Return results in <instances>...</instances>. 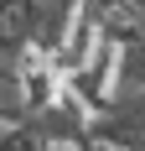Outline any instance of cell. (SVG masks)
Masks as SVG:
<instances>
[{"label":"cell","instance_id":"cell-2","mask_svg":"<svg viewBox=\"0 0 145 151\" xmlns=\"http://www.w3.org/2000/svg\"><path fill=\"white\" fill-rule=\"evenodd\" d=\"M114 68H119V47L114 42H99V52H93L78 73L62 78V89H68L88 115H104V109L114 104Z\"/></svg>","mask_w":145,"mask_h":151},{"label":"cell","instance_id":"cell-1","mask_svg":"<svg viewBox=\"0 0 145 151\" xmlns=\"http://www.w3.org/2000/svg\"><path fill=\"white\" fill-rule=\"evenodd\" d=\"M78 11H83V0H26V47L36 58H57Z\"/></svg>","mask_w":145,"mask_h":151},{"label":"cell","instance_id":"cell-4","mask_svg":"<svg viewBox=\"0 0 145 151\" xmlns=\"http://www.w3.org/2000/svg\"><path fill=\"white\" fill-rule=\"evenodd\" d=\"M5 125H11V115H0V130H5Z\"/></svg>","mask_w":145,"mask_h":151},{"label":"cell","instance_id":"cell-3","mask_svg":"<svg viewBox=\"0 0 145 151\" xmlns=\"http://www.w3.org/2000/svg\"><path fill=\"white\" fill-rule=\"evenodd\" d=\"M99 42H104V31L93 26V16H88V11H78V21H72V31H68V42H62V52L52 58V68H57L62 78H68V73H78V68H83L93 52H99Z\"/></svg>","mask_w":145,"mask_h":151}]
</instances>
